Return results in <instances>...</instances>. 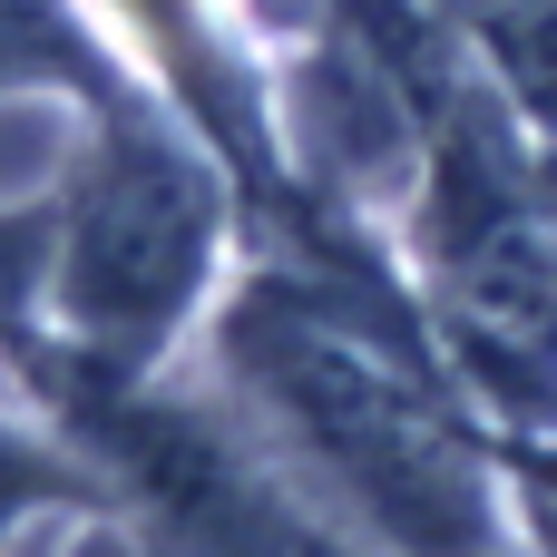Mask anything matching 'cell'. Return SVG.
Instances as JSON below:
<instances>
[{"mask_svg":"<svg viewBox=\"0 0 557 557\" xmlns=\"http://www.w3.org/2000/svg\"><path fill=\"white\" fill-rule=\"evenodd\" d=\"M196 274V186L157 157L117 166L108 196L88 206L78 225V255H69V304L88 323H157Z\"/></svg>","mask_w":557,"mask_h":557,"instance_id":"1","label":"cell"},{"mask_svg":"<svg viewBox=\"0 0 557 557\" xmlns=\"http://www.w3.org/2000/svg\"><path fill=\"white\" fill-rule=\"evenodd\" d=\"M39 490H49V460H29L20 441H0V519H10V509H29Z\"/></svg>","mask_w":557,"mask_h":557,"instance_id":"2","label":"cell"}]
</instances>
